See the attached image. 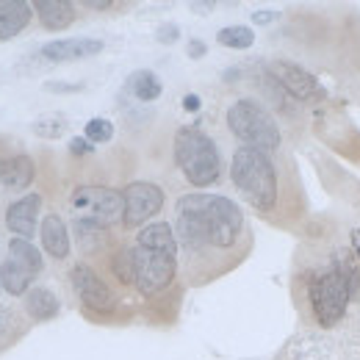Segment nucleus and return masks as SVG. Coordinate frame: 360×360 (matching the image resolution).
Returning a JSON list of instances; mask_svg holds the SVG:
<instances>
[{"mask_svg":"<svg viewBox=\"0 0 360 360\" xmlns=\"http://www.w3.org/2000/svg\"><path fill=\"white\" fill-rule=\"evenodd\" d=\"M175 236L178 244L194 258L211 250H233L244 236L241 208L222 194H183L175 205Z\"/></svg>","mask_w":360,"mask_h":360,"instance_id":"obj_1","label":"nucleus"},{"mask_svg":"<svg viewBox=\"0 0 360 360\" xmlns=\"http://www.w3.org/2000/svg\"><path fill=\"white\" fill-rule=\"evenodd\" d=\"M178 236L169 222H150L139 230L134 244L136 288L144 297H155L172 285L178 274Z\"/></svg>","mask_w":360,"mask_h":360,"instance_id":"obj_2","label":"nucleus"},{"mask_svg":"<svg viewBox=\"0 0 360 360\" xmlns=\"http://www.w3.org/2000/svg\"><path fill=\"white\" fill-rule=\"evenodd\" d=\"M230 180L241 191V197L261 214H269L277 205V169L271 164L269 153L255 147H238L230 161Z\"/></svg>","mask_w":360,"mask_h":360,"instance_id":"obj_3","label":"nucleus"},{"mask_svg":"<svg viewBox=\"0 0 360 360\" xmlns=\"http://www.w3.org/2000/svg\"><path fill=\"white\" fill-rule=\"evenodd\" d=\"M175 164L194 188H208L222 175V158L214 139L194 125L178 128L175 134Z\"/></svg>","mask_w":360,"mask_h":360,"instance_id":"obj_4","label":"nucleus"},{"mask_svg":"<svg viewBox=\"0 0 360 360\" xmlns=\"http://www.w3.org/2000/svg\"><path fill=\"white\" fill-rule=\"evenodd\" d=\"M227 128L244 147H255L261 153H271L283 144V134L269 108L252 97H238L227 105Z\"/></svg>","mask_w":360,"mask_h":360,"instance_id":"obj_5","label":"nucleus"},{"mask_svg":"<svg viewBox=\"0 0 360 360\" xmlns=\"http://www.w3.org/2000/svg\"><path fill=\"white\" fill-rule=\"evenodd\" d=\"M308 302H311V314H314L316 324L324 327V330L341 324V319L347 316V308L352 302V291H349L344 274L338 271V266L333 261L324 269L311 274Z\"/></svg>","mask_w":360,"mask_h":360,"instance_id":"obj_6","label":"nucleus"},{"mask_svg":"<svg viewBox=\"0 0 360 360\" xmlns=\"http://www.w3.org/2000/svg\"><path fill=\"white\" fill-rule=\"evenodd\" d=\"M70 211L75 222L94 227H111L125 219V197L108 186H78L70 194Z\"/></svg>","mask_w":360,"mask_h":360,"instance_id":"obj_7","label":"nucleus"},{"mask_svg":"<svg viewBox=\"0 0 360 360\" xmlns=\"http://www.w3.org/2000/svg\"><path fill=\"white\" fill-rule=\"evenodd\" d=\"M264 70L269 72V78L285 91L288 97L300 100V103H308V100H324L327 91L324 86L316 81L314 72H308L305 67L294 64V61H285V58H274L269 64H264Z\"/></svg>","mask_w":360,"mask_h":360,"instance_id":"obj_8","label":"nucleus"},{"mask_svg":"<svg viewBox=\"0 0 360 360\" xmlns=\"http://www.w3.org/2000/svg\"><path fill=\"white\" fill-rule=\"evenodd\" d=\"M125 197V219L122 225L125 227H141L150 225V219L164 208V188L150 183V180H134L125 186L122 191Z\"/></svg>","mask_w":360,"mask_h":360,"instance_id":"obj_9","label":"nucleus"},{"mask_svg":"<svg viewBox=\"0 0 360 360\" xmlns=\"http://www.w3.org/2000/svg\"><path fill=\"white\" fill-rule=\"evenodd\" d=\"M70 283H72L75 297L84 302V308H89L94 314H111L117 308L114 291L105 285V280L91 269L89 264H75L70 269Z\"/></svg>","mask_w":360,"mask_h":360,"instance_id":"obj_10","label":"nucleus"},{"mask_svg":"<svg viewBox=\"0 0 360 360\" xmlns=\"http://www.w3.org/2000/svg\"><path fill=\"white\" fill-rule=\"evenodd\" d=\"M39 211H42V194L28 191L6 208V227L17 238L31 241V236L37 233V225H39Z\"/></svg>","mask_w":360,"mask_h":360,"instance_id":"obj_11","label":"nucleus"},{"mask_svg":"<svg viewBox=\"0 0 360 360\" xmlns=\"http://www.w3.org/2000/svg\"><path fill=\"white\" fill-rule=\"evenodd\" d=\"M103 39H89V37H78V39H53L42 45L39 56L47 61H78V58H91L97 53H103Z\"/></svg>","mask_w":360,"mask_h":360,"instance_id":"obj_12","label":"nucleus"},{"mask_svg":"<svg viewBox=\"0 0 360 360\" xmlns=\"http://www.w3.org/2000/svg\"><path fill=\"white\" fill-rule=\"evenodd\" d=\"M37 178V167L31 155H14L0 158V188L8 191H25Z\"/></svg>","mask_w":360,"mask_h":360,"instance_id":"obj_13","label":"nucleus"},{"mask_svg":"<svg viewBox=\"0 0 360 360\" xmlns=\"http://www.w3.org/2000/svg\"><path fill=\"white\" fill-rule=\"evenodd\" d=\"M34 17V6L25 0H0V42L14 39L28 28Z\"/></svg>","mask_w":360,"mask_h":360,"instance_id":"obj_14","label":"nucleus"},{"mask_svg":"<svg viewBox=\"0 0 360 360\" xmlns=\"http://www.w3.org/2000/svg\"><path fill=\"white\" fill-rule=\"evenodd\" d=\"M39 238H42V250L50 258L64 261L70 255V230L64 225V219L58 214H47L39 225Z\"/></svg>","mask_w":360,"mask_h":360,"instance_id":"obj_15","label":"nucleus"},{"mask_svg":"<svg viewBox=\"0 0 360 360\" xmlns=\"http://www.w3.org/2000/svg\"><path fill=\"white\" fill-rule=\"evenodd\" d=\"M31 6L47 31H64L75 22V3L70 0H37Z\"/></svg>","mask_w":360,"mask_h":360,"instance_id":"obj_16","label":"nucleus"},{"mask_svg":"<svg viewBox=\"0 0 360 360\" xmlns=\"http://www.w3.org/2000/svg\"><path fill=\"white\" fill-rule=\"evenodd\" d=\"M125 91L134 94L139 103H153V100L161 97L164 86H161V78L153 70H136L125 81Z\"/></svg>","mask_w":360,"mask_h":360,"instance_id":"obj_17","label":"nucleus"},{"mask_svg":"<svg viewBox=\"0 0 360 360\" xmlns=\"http://www.w3.org/2000/svg\"><path fill=\"white\" fill-rule=\"evenodd\" d=\"M58 297L50 291V288H42V285H37V288H31L28 294H25V311L28 316L34 319V321H50V319H56L58 316Z\"/></svg>","mask_w":360,"mask_h":360,"instance_id":"obj_18","label":"nucleus"},{"mask_svg":"<svg viewBox=\"0 0 360 360\" xmlns=\"http://www.w3.org/2000/svg\"><path fill=\"white\" fill-rule=\"evenodd\" d=\"M31 280H34V274L22 269L20 264H14L11 258L0 266V288L8 291L11 297H25L31 291Z\"/></svg>","mask_w":360,"mask_h":360,"instance_id":"obj_19","label":"nucleus"},{"mask_svg":"<svg viewBox=\"0 0 360 360\" xmlns=\"http://www.w3.org/2000/svg\"><path fill=\"white\" fill-rule=\"evenodd\" d=\"M8 252H11V261H14V264H20L22 269H28L34 277H37V274L42 271V266H45L42 252H39L31 241H25V238H11Z\"/></svg>","mask_w":360,"mask_h":360,"instance_id":"obj_20","label":"nucleus"},{"mask_svg":"<svg viewBox=\"0 0 360 360\" xmlns=\"http://www.w3.org/2000/svg\"><path fill=\"white\" fill-rule=\"evenodd\" d=\"M217 42L230 50H250L255 45V31L250 25H227L217 34Z\"/></svg>","mask_w":360,"mask_h":360,"instance_id":"obj_21","label":"nucleus"},{"mask_svg":"<svg viewBox=\"0 0 360 360\" xmlns=\"http://www.w3.org/2000/svg\"><path fill=\"white\" fill-rule=\"evenodd\" d=\"M31 131L39 136V139L53 141V139L64 136V131H67V117H64V114H47V117H39V120L31 122Z\"/></svg>","mask_w":360,"mask_h":360,"instance_id":"obj_22","label":"nucleus"},{"mask_svg":"<svg viewBox=\"0 0 360 360\" xmlns=\"http://www.w3.org/2000/svg\"><path fill=\"white\" fill-rule=\"evenodd\" d=\"M111 271L120 283H136V261H134V250L128 247H120L111 258Z\"/></svg>","mask_w":360,"mask_h":360,"instance_id":"obj_23","label":"nucleus"},{"mask_svg":"<svg viewBox=\"0 0 360 360\" xmlns=\"http://www.w3.org/2000/svg\"><path fill=\"white\" fill-rule=\"evenodd\" d=\"M84 136L89 139L91 144H108L114 139V122L105 117H91L84 128Z\"/></svg>","mask_w":360,"mask_h":360,"instance_id":"obj_24","label":"nucleus"},{"mask_svg":"<svg viewBox=\"0 0 360 360\" xmlns=\"http://www.w3.org/2000/svg\"><path fill=\"white\" fill-rule=\"evenodd\" d=\"M75 236H78V244L91 252V250H100L105 244V230L103 227L86 225V222H75Z\"/></svg>","mask_w":360,"mask_h":360,"instance_id":"obj_25","label":"nucleus"},{"mask_svg":"<svg viewBox=\"0 0 360 360\" xmlns=\"http://www.w3.org/2000/svg\"><path fill=\"white\" fill-rule=\"evenodd\" d=\"M155 39H158L161 45H175L180 39V25L178 22H164V25H158Z\"/></svg>","mask_w":360,"mask_h":360,"instance_id":"obj_26","label":"nucleus"},{"mask_svg":"<svg viewBox=\"0 0 360 360\" xmlns=\"http://www.w3.org/2000/svg\"><path fill=\"white\" fill-rule=\"evenodd\" d=\"M70 153L72 155H89V153H94V144L86 136H75V139H70Z\"/></svg>","mask_w":360,"mask_h":360,"instance_id":"obj_27","label":"nucleus"},{"mask_svg":"<svg viewBox=\"0 0 360 360\" xmlns=\"http://www.w3.org/2000/svg\"><path fill=\"white\" fill-rule=\"evenodd\" d=\"M250 20H252V25H271L274 20H280V14H277V11H269V8H264V11H252Z\"/></svg>","mask_w":360,"mask_h":360,"instance_id":"obj_28","label":"nucleus"},{"mask_svg":"<svg viewBox=\"0 0 360 360\" xmlns=\"http://www.w3.org/2000/svg\"><path fill=\"white\" fill-rule=\"evenodd\" d=\"M45 91H58V94H72V91H84V84H45Z\"/></svg>","mask_w":360,"mask_h":360,"instance_id":"obj_29","label":"nucleus"},{"mask_svg":"<svg viewBox=\"0 0 360 360\" xmlns=\"http://www.w3.org/2000/svg\"><path fill=\"white\" fill-rule=\"evenodd\" d=\"M186 53H188V58H202V56L208 53V45H205L202 39H191L188 47H186Z\"/></svg>","mask_w":360,"mask_h":360,"instance_id":"obj_30","label":"nucleus"},{"mask_svg":"<svg viewBox=\"0 0 360 360\" xmlns=\"http://www.w3.org/2000/svg\"><path fill=\"white\" fill-rule=\"evenodd\" d=\"M11 324H14V316H11V311L0 308V338H6V335H8Z\"/></svg>","mask_w":360,"mask_h":360,"instance_id":"obj_31","label":"nucleus"},{"mask_svg":"<svg viewBox=\"0 0 360 360\" xmlns=\"http://www.w3.org/2000/svg\"><path fill=\"white\" fill-rule=\"evenodd\" d=\"M200 105H202L200 94H186V97H183V108H186V111L194 114V111H200Z\"/></svg>","mask_w":360,"mask_h":360,"instance_id":"obj_32","label":"nucleus"},{"mask_svg":"<svg viewBox=\"0 0 360 360\" xmlns=\"http://www.w3.org/2000/svg\"><path fill=\"white\" fill-rule=\"evenodd\" d=\"M84 6H86V8H91V11H108L114 3H111V0H86Z\"/></svg>","mask_w":360,"mask_h":360,"instance_id":"obj_33","label":"nucleus"},{"mask_svg":"<svg viewBox=\"0 0 360 360\" xmlns=\"http://www.w3.org/2000/svg\"><path fill=\"white\" fill-rule=\"evenodd\" d=\"M214 0H194L191 3V11H200V14H205V11H214Z\"/></svg>","mask_w":360,"mask_h":360,"instance_id":"obj_34","label":"nucleus"},{"mask_svg":"<svg viewBox=\"0 0 360 360\" xmlns=\"http://www.w3.org/2000/svg\"><path fill=\"white\" fill-rule=\"evenodd\" d=\"M349 244H352V252L358 255V261H360V227H355V230L349 233Z\"/></svg>","mask_w":360,"mask_h":360,"instance_id":"obj_35","label":"nucleus"}]
</instances>
